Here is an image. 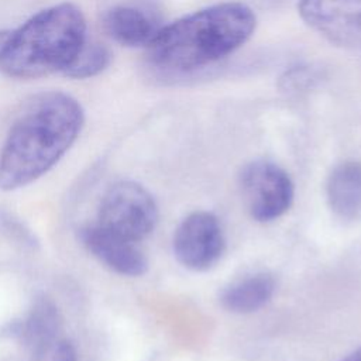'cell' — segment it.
Wrapping results in <instances>:
<instances>
[{
	"label": "cell",
	"mask_w": 361,
	"mask_h": 361,
	"mask_svg": "<svg viewBox=\"0 0 361 361\" xmlns=\"http://www.w3.org/2000/svg\"><path fill=\"white\" fill-rule=\"evenodd\" d=\"M32 361H78L73 344L58 337L32 351Z\"/></svg>",
	"instance_id": "obj_14"
},
{
	"label": "cell",
	"mask_w": 361,
	"mask_h": 361,
	"mask_svg": "<svg viewBox=\"0 0 361 361\" xmlns=\"http://www.w3.org/2000/svg\"><path fill=\"white\" fill-rule=\"evenodd\" d=\"M176 261L190 271H207L226 251V237L220 220L210 212L189 213L176 227L172 238Z\"/></svg>",
	"instance_id": "obj_6"
},
{
	"label": "cell",
	"mask_w": 361,
	"mask_h": 361,
	"mask_svg": "<svg viewBox=\"0 0 361 361\" xmlns=\"http://www.w3.org/2000/svg\"><path fill=\"white\" fill-rule=\"evenodd\" d=\"M326 197L331 212L344 221L361 219V161L337 164L326 182Z\"/></svg>",
	"instance_id": "obj_9"
},
{
	"label": "cell",
	"mask_w": 361,
	"mask_h": 361,
	"mask_svg": "<svg viewBox=\"0 0 361 361\" xmlns=\"http://www.w3.org/2000/svg\"><path fill=\"white\" fill-rule=\"evenodd\" d=\"M282 82H283V89L298 92L299 89H303L306 85L312 82V73L309 69L303 66H296L285 73V76L282 78Z\"/></svg>",
	"instance_id": "obj_15"
},
{
	"label": "cell",
	"mask_w": 361,
	"mask_h": 361,
	"mask_svg": "<svg viewBox=\"0 0 361 361\" xmlns=\"http://www.w3.org/2000/svg\"><path fill=\"white\" fill-rule=\"evenodd\" d=\"M275 278L267 271H257L234 279L220 295V305L231 313L248 314L264 307L275 292Z\"/></svg>",
	"instance_id": "obj_10"
},
{
	"label": "cell",
	"mask_w": 361,
	"mask_h": 361,
	"mask_svg": "<svg viewBox=\"0 0 361 361\" xmlns=\"http://www.w3.org/2000/svg\"><path fill=\"white\" fill-rule=\"evenodd\" d=\"M103 24L106 32L124 47H147L161 28L148 11L128 4L111 7Z\"/></svg>",
	"instance_id": "obj_11"
},
{
	"label": "cell",
	"mask_w": 361,
	"mask_h": 361,
	"mask_svg": "<svg viewBox=\"0 0 361 361\" xmlns=\"http://www.w3.org/2000/svg\"><path fill=\"white\" fill-rule=\"evenodd\" d=\"M238 188L250 216L259 223L282 217L292 206L295 186L289 173L268 159H254L238 173Z\"/></svg>",
	"instance_id": "obj_5"
},
{
	"label": "cell",
	"mask_w": 361,
	"mask_h": 361,
	"mask_svg": "<svg viewBox=\"0 0 361 361\" xmlns=\"http://www.w3.org/2000/svg\"><path fill=\"white\" fill-rule=\"evenodd\" d=\"M110 51L99 42H85L73 61L62 72L72 79H86L99 75L110 63Z\"/></svg>",
	"instance_id": "obj_13"
},
{
	"label": "cell",
	"mask_w": 361,
	"mask_h": 361,
	"mask_svg": "<svg viewBox=\"0 0 361 361\" xmlns=\"http://www.w3.org/2000/svg\"><path fill=\"white\" fill-rule=\"evenodd\" d=\"M340 361H361V347L355 348L354 351H351L350 354L343 357Z\"/></svg>",
	"instance_id": "obj_16"
},
{
	"label": "cell",
	"mask_w": 361,
	"mask_h": 361,
	"mask_svg": "<svg viewBox=\"0 0 361 361\" xmlns=\"http://www.w3.org/2000/svg\"><path fill=\"white\" fill-rule=\"evenodd\" d=\"M298 11L329 42L361 51V0H299Z\"/></svg>",
	"instance_id": "obj_7"
},
{
	"label": "cell",
	"mask_w": 361,
	"mask_h": 361,
	"mask_svg": "<svg viewBox=\"0 0 361 361\" xmlns=\"http://www.w3.org/2000/svg\"><path fill=\"white\" fill-rule=\"evenodd\" d=\"M157 221V203L152 195L137 182H117L102 197L99 224L127 240L142 241L154 231Z\"/></svg>",
	"instance_id": "obj_4"
},
{
	"label": "cell",
	"mask_w": 361,
	"mask_h": 361,
	"mask_svg": "<svg viewBox=\"0 0 361 361\" xmlns=\"http://www.w3.org/2000/svg\"><path fill=\"white\" fill-rule=\"evenodd\" d=\"M85 248L111 271L126 276H141L148 269V259L138 243L127 240L99 223L80 228Z\"/></svg>",
	"instance_id": "obj_8"
},
{
	"label": "cell",
	"mask_w": 361,
	"mask_h": 361,
	"mask_svg": "<svg viewBox=\"0 0 361 361\" xmlns=\"http://www.w3.org/2000/svg\"><path fill=\"white\" fill-rule=\"evenodd\" d=\"M86 42L82 11L61 3L45 8L21 27L8 30L0 71L10 78L34 79L63 72Z\"/></svg>",
	"instance_id": "obj_3"
},
{
	"label": "cell",
	"mask_w": 361,
	"mask_h": 361,
	"mask_svg": "<svg viewBox=\"0 0 361 361\" xmlns=\"http://www.w3.org/2000/svg\"><path fill=\"white\" fill-rule=\"evenodd\" d=\"M59 331V312L54 303L45 298L38 299L27 317L14 326V333L31 351L61 337Z\"/></svg>",
	"instance_id": "obj_12"
},
{
	"label": "cell",
	"mask_w": 361,
	"mask_h": 361,
	"mask_svg": "<svg viewBox=\"0 0 361 361\" xmlns=\"http://www.w3.org/2000/svg\"><path fill=\"white\" fill-rule=\"evenodd\" d=\"M83 120L82 106L72 96L37 94L11 126L0 152V189L25 186L48 172L75 142Z\"/></svg>",
	"instance_id": "obj_1"
},
{
	"label": "cell",
	"mask_w": 361,
	"mask_h": 361,
	"mask_svg": "<svg viewBox=\"0 0 361 361\" xmlns=\"http://www.w3.org/2000/svg\"><path fill=\"white\" fill-rule=\"evenodd\" d=\"M254 11L226 1L161 27L145 47L148 68L159 75H180L212 65L244 45L255 30Z\"/></svg>",
	"instance_id": "obj_2"
}]
</instances>
